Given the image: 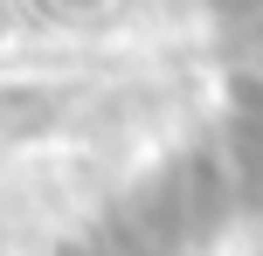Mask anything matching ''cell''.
Here are the masks:
<instances>
[{
    "mask_svg": "<svg viewBox=\"0 0 263 256\" xmlns=\"http://www.w3.org/2000/svg\"><path fill=\"white\" fill-rule=\"evenodd\" d=\"M222 215V194L201 166H173L153 187H139L118 215L104 222V235L90 243V256H194L201 235Z\"/></svg>",
    "mask_w": 263,
    "mask_h": 256,
    "instance_id": "cell-1",
    "label": "cell"
},
{
    "mask_svg": "<svg viewBox=\"0 0 263 256\" xmlns=\"http://www.w3.org/2000/svg\"><path fill=\"white\" fill-rule=\"evenodd\" d=\"M236 152H242V166L263 180V90L236 111Z\"/></svg>",
    "mask_w": 263,
    "mask_h": 256,
    "instance_id": "cell-2",
    "label": "cell"
}]
</instances>
